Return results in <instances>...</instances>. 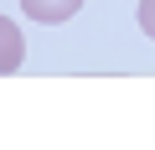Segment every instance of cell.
I'll list each match as a JSON object with an SVG mask.
<instances>
[{"label":"cell","instance_id":"6da1fadb","mask_svg":"<svg viewBox=\"0 0 155 150\" xmlns=\"http://www.w3.org/2000/svg\"><path fill=\"white\" fill-rule=\"evenodd\" d=\"M21 11L36 21V26H62L83 11V0H21Z\"/></svg>","mask_w":155,"mask_h":150},{"label":"cell","instance_id":"7a4b0ae2","mask_svg":"<svg viewBox=\"0 0 155 150\" xmlns=\"http://www.w3.org/2000/svg\"><path fill=\"white\" fill-rule=\"evenodd\" d=\"M26 62V36L11 16H0V72H16Z\"/></svg>","mask_w":155,"mask_h":150},{"label":"cell","instance_id":"3957f363","mask_svg":"<svg viewBox=\"0 0 155 150\" xmlns=\"http://www.w3.org/2000/svg\"><path fill=\"white\" fill-rule=\"evenodd\" d=\"M134 21H140V31L155 42V0H140V11H134Z\"/></svg>","mask_w":155,"mask_h":150}]
</instances>
